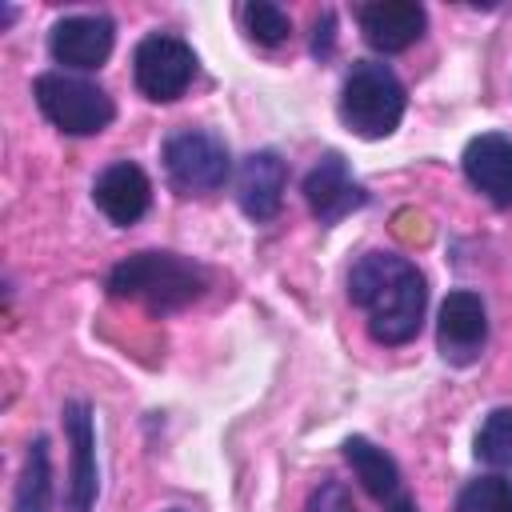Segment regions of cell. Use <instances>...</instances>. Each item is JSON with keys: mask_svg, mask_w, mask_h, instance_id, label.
<instances>
[{"mask_svg": "<svg viewBox=\"0 0 512 512\" xmlns=\"http://www.w3.org/2000/svg\"><path fill=\"white\" fill-rule=\"evenodd\" d=\"M488 340V308L476 292L456 288L444 296L440 304V320H436V344L440 356L448 364H472L484 352Z\"/></svg>", "mask_w": 512, "mask_h": 512, "instance_id": "cell-7", "label": "cell"}, {"mask_svg": "<svg viewBox=\"0 0 512 512\" xmlns=\"http://www.w3.org/2000/svg\"><path fill=\"white\" fill-rule=\"evenodd\" d=\"M32 92H36L40 112L68 136H96L116 116L112 96L100 84L72 76V72H40Z\"/></svg>", "mask_w": 512, "mask_h": 512, "instance_id": "cell-4", "label": "cell"}, {"mask_svg": "<svg viewBox=\"0 0 512 512\" xmlns=\"http://www.w3.org/2000/svg\"><path fill=\"white\" fill-rule=\"evenodd\" d=\"M476 460L492 468H512V408L488 412V420L476 432Z\"/></svg>", "mask_w": 512, "mask_h": 512, "instance_id": "cell-17", "label": "cell"}, {"mask_svg": "<svg viewBox=\"0 0 512 512\" xmlns=\"http://www.w3.org/2000/svg\"><path fill=\"white\" fill-rule=\"evenodd\" d=\"M208 272L180 252H136L108 272V292L116 300L144 304L148 312H176L200 300Z\"/></svg>", "mask_w": 512, "mask_h": 512, "instance_id": "cell-2", "label": "cell"}, {"mask_svg": "<svg viewBox=\"0 0 512 512\" xmlns=\"http://www.w3.org/2000/svg\"><path fill=\"white\" fill-rule=\"evenodd\" d=\"M312 52L316 56H328L332 52V12H324L316 20V36H312Z\"/></svg>", "mask_w": 512, "mask_h": 512, "instance_id": "cell-21", "label": "cell"}, {"mask_svg": "<svg viewBox=\"0 0 512 512\" xmlns=\"http://www.w3.org/2000/svg\"><path fill=\"white\" fill-rule=\"evenodd\" d=\"M348 300L368 316L376 344H408L424 324L428 288L412 260L396 252H364L348 272Z\"/></svg>", "mask_w": 512, "mask_h": 512, "instance_id": "cell-1", "label": "cell"}, {"mask_svg": "<svg viewBox=\"0 0 512 512\" xmlns=\"http://www.w3.org/2000/svg\"><path fill=\"white\" fill-rule=\"evenodd\" d=\"M132 76L148 100H156V104L180 100L196 76V52L180 36L152 32L132 52Z\"/></svg>", "mask_w": 512, "mask_h": 512, "instance_id": "cell-6", "label": "cell"}, {"mask_svg": "<svg viewBox=\"0 0 512 512\" xmlns=\"http://www.w3.org/2000/svg\"><path fill=\"white\" fill-rule=\"evenodd\" d=\"M424 8L416 0H376L360 8V32L376 52H404L424 36Z\"/></svg>", "mask_w": 512, "mask_h": 512, "instance_id": "cell-14", "label": "cell"}, {"mask_svg": "<svg viewBox=\"0 0 512 512\" xmlns=\"http://www.w3.org/2000/svg\"><path fill=\"white\" fill-rule=\"evenodd\" d=\"M404 104H408L404 84L396 80V72L388 64H376V60L352 64V72L340 88V120L364 140L392 136L404 120Z\"/></svg>", "mask_w": 512, "mask_h": 512, "instance_id": "cell-3", "label": "cell"}, {"mask_svg": "<svg viewBox=\"0 0 512 512\" xmlns=\"http://www.w3.org/2000/svg\"><path fill=\"white\" fill-rule=\"evenodd\" d=\"M172 512H176V508H172Z\"/></svg>", "mask_w": 512, "mask_h": 512, "instance_id": "cell-23", "label": "cell"}, {"mask_svg": "<svg viewBox=\"0 0 512 512\" xmlns=\"http://www.w3.org/2000/svg\"><path fill=\"white\" fill-rule=\"evenodd\" d=\"M164 172H168V184L180 196H204V192H216L228 180L232 156H228V144L216 132L180 128L164 140Z\"/></svg>", "mask_w": 512, "mask_h": 512, "instance_id": "cell-5", "label": "cell"}, {"mask_svg": "<svg viewBox=\"0 0 512 512\" xmlns=\"http://www.w3.org/2000/svg\"><path fill=\"white\" fill-rule=\"evenodd\" d=\"M112 40H116V28H112L108 16H64V20L52 24L48 52L64 68L92 72V68H100L108 60Z\"/></svg>", "mask_w": 512, "mask_h": 512, "instance_id": "cell-10", "label": "cell"}, {"mask_svg": "<svg viewBox=\"0 0 512 512\" xmlns=\"http://www.w3.org/2000/svg\"><path fill=\"white\" fill-rule=\"evenodd\" d=\"M460 164H464L468 184L480 196H488L496 208H512V136L504 132L472 136Z\"/></svg>", "mask_w": 512, "mask_h": 512, "instance_id": "cell-11", "label": "cell"}, {"mask_svg": "<svg viewBox=\"0 0 512 512\" xmlns=\"http://www.w3.org/2000/svg\"><path fill=\"white\" fill-rule=\"evenodd\" d=\"M64 436H68V512H92L96 504V420L84 400L64 404Z\"/></svg>", "mask_w": 512, "mask_h": 512, "instance_id": "cell-8", "label": "cell"}, {"mask_svg": "<svg viewBox=\"0 0 512 512\" xmlns=\"http://www.w3.org/2000/svg\"><path fill=\"white\" fill-rule=\"evenodd\" d=\"M456 512H512V480L480 476L456 496Z\"/></svg>", "mask_w": 512, "mask_h": 512, "instance_id": "cell-18", "label": "cell"}, {"mask_svg": "<svg viewBox=\"0 0 512 512\" xmlns=\"http://www.w3.org/2000/svg\"><path fill=\"white\" fill-rule=\"evenodd\" d=\"M304 512H356V504H352V496H348L344 484L324 480V484L308 496V508H304Z\"/></svg>", "mask_w": 512, "mask_h": 512, "instance_id": "cell-20", "label": "cell"}, {"mask_svg": "<svg viewBox=\"0 0 512 512\" xmlns=\"http://www.w3.org/2000/svg\"><path fill=\"white\" fill-rule=\"evenodd\" d=\"M284 184H288V164L264 148V152H252L244 156L240 172H236V204L248 220H272L280 212V200H284Z\"/></svg>", "mask_w": 512, "mask_h": 512, "instance_id": "cell-12", "label": "cell"}, {"mask_svg": "<svg viewBox=\"0 0 512 512\" xmlns=\"http://www.w3.org/2000/svg\"><path fill=\"white\" fill-rule=\"evenodd\" d=\"M92 200H96V208H100L112 224L128 228V224H136V220L148 212V204H152V184H148V176H144L140 164L116 160V164H108V168L96 176Z\"/></svg>", "mask_w": 512, "mask_h": 512, "instance_id": "cell-13", "label": "cell"}, {"mask_svg": "<svg viewBox=\"0 0 512 512\" xmlns=\"http://www.w3.org/2000/svg\"><path fill=\"white\" fill-rule=\"evenodd\" d=\"M16 512H52V468H48V440L36 436L24 456V472L16 484Z\"/></svg>", "mask_w": 512, "mask_h": 512, "instance_id": "cell-16", "label": "cell"}, {"mask_svg": "<svg viewBox=\"0 0 512 512\" xmlns=\"http://www.w3.org/2000/svg\"><path fill=\"white\" fill-rule=\"evenodd\" d=\"M244 28H248V36H252L256 44L272 48V44L288 40L292 20L284 16V8H276V4H268V0H256V4H244Z\"/></svg>", "mask_w": 512, "mask_h": 512, "instance_id": "cell-19", "label": "cell"}, {"mask_svg": "<svg viewBox=\"0 0 512 512\" xmlns=\"http://www.w3.org/2000/svg\"><path fill=\"white\" fill-rule=\"evenodd\" d=\"M388 512H420V508H416V500H412V496H404V492H400V496H392V500H388Z\"/></svg>", "mask_w": 512, "mask_h": 512, "instance_id": "cell-22", "label": "cell"}, {"mask_svg": "<svg viewBox=\"0 0 512 512\" xmlns=\"http://www.w3.org/2000/svg\"><path fill=\"white\" fill-rule=\"evenodd\" d=\"M344 460L352 464V472H356V480L364 484V492L368 496H376V500H392V496H400V468H396V460L384 452V448H376L372 440H364V436H348L344 440Z\"/></svg>", "mask_w": 512, "mask_h": 512, "instance_id": "cell-15", "label": "cell"}, {"mask_svg": "<svg viewBox=\"0 0 512 512\" xmlns=\"http://www.w3.org/2000/svg\"><path fill=\"white\" fill-rule=\"evenodd\" d=\"M304 200H308V208H312V216H316L320 224H336V220H344L348 212L364 208L368 192L352 180L344 156H340V152H328V156H320V160L312 164V172L304 176Z\"/></svg>", "mask_w": 512, "mask_h": 512, "instance_id": "cell-9", "label": "cell"}]
</instances>
